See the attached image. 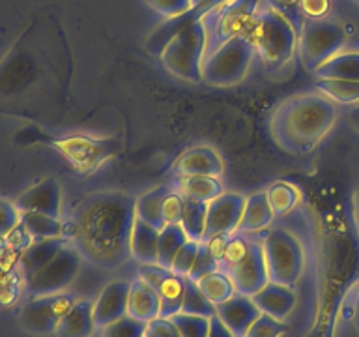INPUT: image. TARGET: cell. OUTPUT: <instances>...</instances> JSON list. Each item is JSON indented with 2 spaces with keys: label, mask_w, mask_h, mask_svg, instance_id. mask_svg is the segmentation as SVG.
Returning <instances> with one entry per match:
<instances>
[{
  "label": "cell",
  "mask_w": 359,
  "mask_h": 337,
  "mask_svg": "<svg viewBox=\"0 0 359 337\" xmlns=\"http://www.w3.org/2000/svg\"><path fill=\"white\" fill-rule=\"evenodd\" d=\"M234 283L238 294L243 296H255L262 286L269 283L266 258H264L262 242L249 240L245 255L226 272Z\"/></svg>",
  "instance_id": "11"
},
{
  "label": "cell",
  "mask_w": 359,
  "mask_h": 337,
  "mask_svg": "<svg viewBox=\"0 0 359 337\" xmlns=\"http://www.w3.org/2000/svg\"><path fill=\"white\" fill-rule=\"evenodd\" d=\"M358 4H359V0H358Z\"/></svg>",
  "instance_id": "53"
},
{
  "label": "cell",
  "mask_w": 359,
  "mask_h": 337,
  "mask_svg": "<svg viewBox=\"0 0 359 337\" xmlns=\"http://www.w3.org/2000/svg\"><path fill=\"white\" fill-rule=\"evenodd\" d=\"M255 56V45L245 32L236 36L202 62V81L212 86H232L245 77Z\"/></svg>",
  "instance_id": "5"
},
{
  "label": "cell",
  "mask_w": 359,
  "mask_h": 337,
  "mask_svg": "<svg viewBox=\"0 0 359 337\" xmlns=\"http://www.w3.org/2000/svg\"><path fill=\"white\" fill-rule=\"evenodd\" d=\"M182 313L198 315V317H206V319H212L215 315V305L204 296L198 283L191 279V277H185Z\"/></svg>",
  "instance_id": "35"
},
{
  "label": "cell",
  "mask_w": 359,
  "mask_h": 337,
  "mask_svg": "<svg viewBox=\"0 0 359 337\" xmlns=\"http://www.w3.org/2000/svg\"><path fill=\"white\" fill-rule=\"evenodd\" d=\"M146 322L133 317H122L103 328V337H144Z\"/></svg>",
  "instance_id": "38"
},
{
  "label": "cell",
  "mask_w": 359,
  "mask_h": 337,
  "mask_svg": "<svg viewBox=\"0 0 359 337\" xmlns=\"http://www.w3.org/2000/svg\"><path fill=\"white\" fill-rule=\"evenodd\" d=\"M353 322H355V328L359 331V289L358 294H355V302H353Z\"/></svg>",
  "instance_id": "48"
},
{
  "label": "cell",
  "mask_w": 359,
  "mask_h": 337,
  "mask_svg": "<svg viewBox=\"0 0 359 337\" xmlns=\"http://www.w3.org/2000/svg\"><path fill=\"white\" fill-rule=\"evenodd\" d=\"M195 19H201V17L196 15L193 10L184 13V15L167 19V21L161 22L159 27L154 28V32L148 36V39H146V49L150 51L154 56H159L161 55V51L165 49V45H167L168 41L185 27V25H189V22L195 21Z\"/></svg>",
  "instance_id": "29"
},
{
  "label": "cell",
  "mask_w": 359,
  "mask_h": 337,
  "mask_svg": "<svg viewBox=\"0 0 359 337\" xmlns=\"http://www.w3.org/2000/svg\"><path fill=\"white\" fill-rule=\"evenodd\" d=\"M139 277L157 292L161 300L163 319H168L182 311L185 277L176 275L172 270L163 268L159 264H140Z\"/></svg>",
  "instance_id": "12"
},
{
  "label": "cell",
  "mask_w": 359,
  "mask_h": 337,
  "mask_svg": "<svg viewBox=\"0 0 359 337\" xmlns=\"http://www.w3.org/2000/svg\"><path fill=\"white\" fill-rule=\"evenodd\" d=\"M75 298L66 292L58 294H45V296H32V300L25 303L21 311V324L30 333L47 336L58 330L60 320L72 308Z\"/></svg>",
  "instance_id": "10"
},
{
  "label": "cell",
  "mask_w": 359,
  "mask_h": 337,
  "mask_svg": "<svg viewBox=\"0 0 359 337\" xmlns=\"http://www.w3.org/2000/svg\"><path fill=\"white\" fill-rule=\"evenodd\" d=\"M55 148H58L62 156L72 163L79 171H90L95 168L101 161H105L111 156L114 143L112 140H95L90 137H66V139L53 140Z\"/></svg>",
  "instance_id": "14"
},
{
  "label": "cell",
  "mask_w": 359,
  "mask_h": 337,
  "mask_svg": "<svg viewBox=\"0 0 359 337\" xmlns=\"http://www.w3.org/2000/svg\"><path fill=\"white\" fill-rule=\"evenodd\" d=\"M305 19H324L330 11V0H299Z\"/></svg>",
  "instance_id": "44"
},
{
  "label": "cell",
  "mask_w": 359,
  "mask_h": 337,
  "mask_svg": "<svg viewBox=\"0 0 359 337\" xmlns=\"http://www.w3.org/2000/svg\"><path fill=\"white\" fill-rule=\"evenodd\" d=\"M83 263V253L77 246L66 244L43 268L25 279V289L30 296L58 294L72 285Z\"/></svg>",
  "instance_id": "9"
},
{
  "label": "cell",
  "mask_w": 359,
  "mask_h": 337,
  "mask_svg": "<svg viewBox=\"0 0 359 337\" xmlns=\"http://www.w3.org/2000/svg\"><path fill=\"white\" fill-rule=\"evenodd\" d=\"M129 289L131 283L128 281H111L103 286L94 302V320L100 330L128 315Z\"/></svg>",
  "instance_id": "17"
},
{
  "label": "cell",
  "mask_w": 359,
  "mask_h": 337,
  "mask_svg": "<svg viewBox=\"0 0 359 337\" xmlns=\"http://www.w3.org/2000/svg\"><path fill=\"white\" fill-rule=\"evenodd\" d=\"M144 2L156 11L157 15H163L165 19L184 15L193 10L191 0H144Z\"/></svg>",
  "instance_id": "42"
},
{
  "label": "cell",
  "mask_w": 359,
  "mask_h": 337,
  "mask_svg": "<svg viewBox=\"0 0 359 337\" xmlns=\"http://www.w3.org/2000/svg\"><path fill=\"white\" fill-rule=\"evenodd\" d=\"M97 328L94 320V302L75 300L58 324V337H90Z\"/></svg>",
  "instance_id": "21"
},
{
  "label": "cell",
  "mask_w": 359,
  "mask_h": 337,
  "mask_svg": "<svg viewBox=\"0 0 359 337\" xmlns=\"http://www.w3.org/2000/svg\"><path fill=\"white\" fill-rule=\"evenodd\" d=\"M286 326L280 320L269 317V315L260 313L252 326L247 331V337H280L285 333Z\"/></svg>",
  "instance_id": "40"
},
{
  "label": "cell",
  "mask_w": 359,
  "mask_h": 337,
  "mask_svg": "<svg viewBox=\"0 0 359 337\" xmlns=\"http://www.w3.org/2000/svg\"><path fill=\"white\" fill-rule=\"evenodd\" d=\"M168 191H170V185L165 184L146 191L144 195L137 197V202H135V213H137V218L161 230L165 227L163 201H165V195H167Z\"/></svg>",
  "instance_id": "26"
},
{
  "label": "cell",
  "mask_w": 359,
  "mask_h": 337,
  "mask_svg": "<svg viewBox=\"0 0 359 337\" xmlns=\"http://www.w3.org/2000/svg\"><path fill=\"white\" fill-rule=\"evenodd\" d=\"M206 53V28L201 19L185 25L159 55V60L170 75L184 81H202V62Z\"/></svg>",
  "instance_id": "4"
},
{
  "label": "cell",
  "mask_w": 359,
  "mask_h": 337,
  "mask_svg": "<svg viewBox=\"0 0 359 337\" xmlns=\"http://www.w3.org/2000/svg\"><path fill=\"white\" fill-rule=\"evenodd\" d=\"M262 0H229L215 10L208 11L201 17L202 25L206 28V53L204 58L240 36L257 17Z\"/></svg>",
  "instance_id": "6"
},
{
  "label": "cell",
  "mask_w": 359,
  "mask_h": 337,
  "mask_svg": "<svg viewBox=\"0 0 359 337\" xmlns=\"http://www.w3.org/2000/svg\"><path fill=\"white\" fill-rule=\"evenodd\" d=\"M314 88L335 103H342V105H358L359 103V81L318 79Z\"/></svg>",
  "instance_id": "31"
},
{
  "label": "cell",
  "mask_w": 359,
  "mask_h": 337,
  "mask_svg": "<svg viewBox=\"0 0 359 337\" xmlns=\"http://www.w3.org/2000/svg\"><path fill=\"white\" fill-rule=\"evenodd\" d=\"M245 34L255 45V53L269 72L288 64L297 47L296 30L277 8H266L247 27Z\"/></svg>",
  "instance_id": "3"
},
{
  "label": "cell",
  "mask_w": 359,
  "mask_h": 337,
  "mask_svg": "<svg viewBox=\"0 0 359 337\" xmlns=\"http://www.w3.org/2000/svg\"><path fill=\"white\" fill-rule=\"evenodd\" d=\"M353 212H355V221L359 227V190L355 191V197H353Z\"/></svg>",
  "instance_id": "49"
},
{
  "label": "cell",
  "mask_w": 359,
  "mask_h": 337,
  "mask_svg": "<svg viewBox=\"0 0 359 337\" xmlns=\"http://www.w3.org/2000/svg\"><path fill=\"white\" fill-rule=\"evenodd\" d=\"M337 120L335 101L320 92L288 98L271 117V135L288 154H309Z\"/></svg>",
  "instance_id": "2"
},
{
  "label": "cell",
  "mask_w": 359,
  "mask_h": 337,
  "mask_svg": "<svg viewBox=\"0 0 359 337\" xmlns=\"http://www.w3.org/2000/svg\"><path fill=\"white\" fill-rule=\"evenodd\" d=\"M251 298L252 302L257 303V308L260 309V313L269 315L277 320H285L296 305V294L290 286L279 285L273 281H269L268 285L262 286Z\"/></svg>",
  "instance_id": "19"
},
{
  "label": "cell",
  "mask_w": 359,
  "mask_h": 337,
  "mask_svg": "<svg viewBox=\"0 0 359 337\" xmlns=\"http://www.w3.org/2000/svg\"><path fill=\"white\" fill-rule=\"evenodd\" d=\"M157 244H159V229L151 227L142 219H135L131 242H129L131 257L140 264H157Z\"/></svg>",
  "instance_id": "24"
},
{
  "label": "cell",
  "mask_w": 359,
  "mask_h": 337,
  "mask_svg": "<svg viewBox=\"0 0 359 337\" xmlns=\"http://www.w3.org/2000/svg\"><path fill=\"white\" fill-rule=\"evenodd\" d=\"M21 227L32 240L64 238V223L60 218H53L39 212H21Z\"/></svg>",
  "instance_id": "27"
},
{
  "label": "cell",
  "mask_w": 359,
  "mask_h": 337,
  "mask_svg": "<svg viewBox=\"0 0 359 337\" xmlns=\"http://www.w3.org/2000/svg\"><path fill=\"white\" fill-rule=\"evenodd\" d=\"M189 240L185 234L184 227L180 223L165 225L159 230V244H157V264L163 268H172L174 257L178 255L185 242Z\"/></svg>",
  "instance_id": "30"
},
{
  "label": "cell",
  "mask_w": 359,
  "mask_h": 337,
  "mask_svg": "<svg viewBox=\"0 0 359 337\" xmlns=\"http://www.w3.org/2000/svg\"><path fill=\"white\" fill-rule=\"evenodd\" d=\"M346 44L344 28L333 19H305L299 34V58L307 72L314 73L324 62L341 53Z\"/></svg>",
  "instance_id": "8"
},
{
  "label": "cell",
  "mask_w": 359,
  "mask_h": 337,
  "mask_svg": "<svg viewBox=\"0 0 359 337\" xmlns=\"http://www.w3.org/2000/svg\"><path fill=\"white\" fill-rule=\"evenodd\" d=\"M182 213H184V197L180 195V193H176V191L170 187V191L165 195V201H163V218H165V225L182 223Z\"/></svg>",
  "instance_id": "43"
},
{
  "label": "cell",
  "mask_w": 359,
  "mask_h": 337,
  "mask_svg": "<svg viewBox=\"0 0 359 337\" xmlns=\"http://www.w3.org/2000/svg\"><path fill=\"white\" fill-rule=\"evenodd\" d=\"M266 197H268V202L273 210L275 218H279V216L292 212L297 206L302 195H299V190L296 185L288 184V182H277V184L269 185Z\"/></svg>",
  "instance_id": "34"
},
{
  "label": "cell",
  "mask_w": 359,
  "mask_h": 337,
  "mask_svg": "<svg viewBox=\"0 0 359 337\" xmlns=\"http://www.w3.org/2000/svg\"><path fill=\"white\" fill-rule=\"evenodd\" d=\"M21 225V210L15 202L0 199V240H4Z\"/></svg>",
  "instance_id": "41"
},
{
  "label": "cell",
  "mask_w": 359,
  "mask_h": 337,
  "mask_svg": "<svg viewBox=\"0 0 359 337\" xmlns=\"http://www.w3.org/2000/svg\"><path fill=\"white\" fill-rule=\"evenodd\" d=\"M128 315L142 322H151L161 317V300L146 281L139 277L131 283L128 298Z\"/></svg>",
  "instance_id": "20"
},
{
  "label": "cell",
  "mask_w": 359,
  "mask_h": 337,
  "mask_svg": "<svg viewBox=\"0 0 359 337\" xmlns=\"http://www.w3.org/2000/svg\"><path fill=\"white\" fill-rule=\"evenodd\" d=\"M206 2V0H191V4H193V8H198V6H202Z\"/></svg>",
  "instance_id": "52"
},
{
  "label": "cell",
  "mask_w": 359,
  "mask_h": 337,
  "mask_svg": "<svg viewBox=\"0 0 359 337\" xmlns=\"http://www.w3.org/2000/svg\"><path fill=\"white\" fill-rule=\"evenodd\" d=\"M168 319L178 328L182 337H208V333H210V319H206V317L187 315L180 311Z\"/></svg>",
  "instance_id": "36"
},
{
  "label": "cell",
  "mask_w": 359,
  "mask_h": 337,
  "mask_svg": "<svg viewBox=\"0 0 359 337\" xmlns=\"http://www.w3.org/2000/svg\"><path fill=\"white\" fill-rule=\"evenodd\" d=\"M224 167L217 152L208 146H195L185 150L176 159L172 174L176 176H219L223 174Z\"/></svg>",
  "instance_id": "18"
},
{
  "label": "cell",
  "mask_w": 359,
  "mask_h": 337,
  "mask_svg": "<svg viewBox=\"0 0 359 337\" xmlns=\"http://www.w3.org/2000/svg\"><path fill=\"white\" fill-rule=\"evenodd\" d=\"M15 206L21 212H39L60 218L62 213V190L55 178L39 180L38 184L22 191L15 199Z\"/></svg>",
  "instance_id": "15"
},
{
  "label": "cell",
  "mask_w": 359,
  "mask_h": 337,
  "mask_svg": "<svg viewBox=\"0 0 359 337\" xmlns=\"http://www.w3.org/2000/svg\"><path fill=\"white\" fill-rule=\"evenodd\" d=\"M144 337H165V336H161V333H157V331H154V330H150V328H148V326H146V331H144Z\"/></svg>",
  "instance_id": "51"
},
{
  "label": "cell",
  "mask_w": 359,
  "mask_h": 337,
  "mask_svg": "<svg viewBox=\"0 0 359 337\" xmlns=\"http://www.w3.org/2000/svg\"><path fill=\"white\" fill-rule=\"evenodd\" d=\"M69 244L66 238H49V240H32V244L22 251L19 258V268L22 272V277L27 279L38 270H41L62 247Z\"/></svg>",
  "instance_id": "23"
},
{
  "label": "cell",
  "mask_w": 359,
  "mask_h": 337,
  "mask_svg": "<svg viewBox=\"0 0 359 337\" xmlns=\"http://www.w3.org/2000/svg\"><path fill=\"white\" fill-rule=\"evenodd\" d=\"M316 79L359 81V53H339L314 72Z\"/></svg>",
  "instance_id": "28"
},
{
  "label": "cell",
  "mask_w": 359,
  "mask_h": 337,
  "mask_svg": "<svg viewBox=\"0 0 359 337\" xmlns=\"http://www.w3.org/2000/svg\"><path fill=\"white\" fill-rule=\"evenodd\" d=\"M269 281L294 286L305 268V251L296 236L285 229L269 230L262 240Z\"/></svg>",
  "instance_id": "7"
},
{
  "label": "cell",
  "mask_w": 359,
  "mask_h": 337,
  "mask_svg": "<svg viewBox=\"0 0 359 337\" xmlns=\"http://www.w3.org/2000/svg\"><path fill=\"white\" fill-rule=\"evenodd\" d=\"M277 4L280 6H294V4H299V0H275Z\"/></svg>",
  "instance_id": "50"
},
{
  "label": "cell",
  "mask_w": 359,
  "mask_h": 337,
  "mask_svg": "<svg viewBox=\"0 0 359 337\" xmlns=\"http://www.w3.org/2000/svg\"><path fill=\"white\" fill-rule=\"evenodd\" d=\"M198 286L204 292V296L213 303V305H217V303H223L224 300H229L236 294L234 283L229 277V274H224L221 270L217 272H212V274L204 275L202 279L196 281Z\"/></svg>",
  "instance_id": "33"
},
{
  "label": "cell",
  "mask_w": 359,
  "mask_h": 337,
  "mask_svg": "<svg viewBox=\"0 0 359 337\" xmlns=\"http://www.w3.org/2000/svg\"><path fill=\"white\" fill-rule=\"evenodd\" d=\"M135 202L137 197L123 191H103L79 206L73 219V240L84 258L101 268H116L131 257Z\"/></svg>",
  "instance_id": "1"
},
{
  "label": "cell",
  "mask_w": 359,
  "mask_h": 337,
  "mask_svg": "<svg viewBox=\"0 0 359 337\" xmlns=\"http://www.w3.org/2000/svg\"><path fill=\"white\" fill-rule=\"evenodd\" d=\"M198 247H201V242L187 240L182 246V249L178 251V255L174 257L172 260V272L176 275H182V277H187L193 270V264H195L196 253H198Z\"/></svg>",
  "instance_id": "39"
},
{
  "label": "cell",
  "mask_w": 359,
  "mask_h": 337,
  "mask_svg": "<svg viewBox=\"0 0 359 337\" xmlns=\"http://www.w3.org/2000/svg\"><path fill=\"white\" fill-rule=\"evenodd\" d=\"M215 315L234 333V337H247L252 322L260 317V309L252 302L251 296L236 292L232 298L215 305Z\"/></svg>",
  "instance_id": "16"
},
{
  "label": "cell",
  "mask_w": 359,
  "mask_h": 337,
  "mask_svg": "<svg viewBox=\"0 0 359 337\" xmlns=\"http://www.w3.org/2000/svg\"><path fill=\"white\" fill-rule=\"evenodd\" d=\"M346 120H348V124H350V128H352L353 131L359 135V103L358 105H353L352 109L348 111Z\"/></svg>",
  "instance_id": "47"
},
{
  "label": "cell",
  "mask_w": 359,
  "mask_h": 337,
  "mask_svg": "<svg viewBox=\"0 0 359 337\" xmlns=\"http://www.w3.org/2000/svg\"><path fill=\"white\" fill-rule=\"evenodd\" d=\"M168 184L184 199L201 202H210L224 193L219 176H176L174 174Z\"/></svg>",
  "instance_id": "22"
},
{
  "label": "cell",
  "mask_w": 359,
  "mask_h": 337,
  "mask_svg": "<svg viewBox=\"0 0 359 337\" xmlns=\"http://www.w3.org/2000/svg\"><path fill=\"white\" fill-rule=\"evenodd\" d=\"M273 218L275 213L271 210V206H269L266 191H257V193L247 197L245 210H243V216H241L238 232L249 234V232H257V230L266 229L268 225H271Z\"/></svg>",
  "instance_id": "25"
},
{
  "label": "cell",
  "mask_w": 359,
  "mask_h": 337,
  "mask_svg": "<svg viewBox=\"0 0 359 337\" xmlns=\"http://www.w3.org/2000/svg\"><path fill=\"white\" fill-rule=\"evenodd\" d=\"M247 197L240 193H221L217 199L208 202L206 230L202 242H208L215 236L234 234L240 227L241 216L245 210Z\"/></svg>",
  "instance_id": "13"
},
{
  "label": "cell",
  "mask_w": 359,
  "mask_h": 337,
  "mask_svg": "<svg viewBox=\"0 0 359 337\" xmlns=\"http://www.w3.org/2000/svg\"><path fill=\"white\" fill-rule=\"evenodd\" d=\"M219 270V255L213 251V247L208 244V242H201V247H198V253H196L195 264H193V270L187 277H191L193 281L202 279L204 275L212 274V272H217Z\"/></svg>",
  "instance_id": "37"
},
{
  "label": "cell",
  "mask_w": 359,
  "mask_h": 337,
  "mask_svg": "<svg viewBox=\"0 0 359 337\" xmlns=\"http://www.w3.org/2000/svg\"><path fill=\"white\" fill-rule=\"evenodd\" d=\"M224 2H229V0H206V2L202 6H198V8H193V11H195L198 17H202L206 15L208 11L215 10V8H219L221 4H224Z\"/></svg>",
  "instance_id": "46"
},
{
  "label": "cell",
  "mask_w": 359,
  "mask_h": 337,
  "mask_svg": "<svg viewBox=\"0 0 359 337\" xmlns=\"http://www.w3.org/2000/svg\"><path fill=\"white\" fill-rule=\"evenodd\" d=\"M208 337H234V333L219 320L217 315H213L210 319V333H208Z\"/></svg>",
  "instance_id": "45"
},
{
  "label": "cell",
  "mask_w": 359,
  "mask_h": 337,
  "mask_svg": "<svg viewBox=\"0 0 359 337\" xmlns=\"http://www.w3.org/2000/svg\"><path fill=\"white\" fill-rule=\"evenodd\" d=\"M208 202L184 199V213H182V227L189 240L202 242L204 230H206Z\"/></svg>",
  "instance_id": "32"
}]
</instances>
